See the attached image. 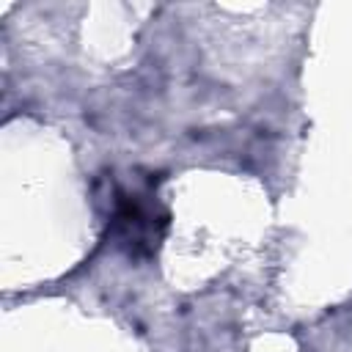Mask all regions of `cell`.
<instances>
[{
    "instance_id": "6da1fadb",
    "label": "cell",
    "mask_w": 352,
    "mask_h": 352,
    "mask_svg": "<svg viewBox=\"0 0 352 352\" xmlns=\"http://www.w3.org/2000/svg\"><path fill=\"white\" fill-rule=\"evenodd\" d=\"M113 223L118 228L121 242L129 250L151 253L168 226V212L157 209V201H151V195L118 192V201L113 209Z\"/></svg>"
}]
</instances>
